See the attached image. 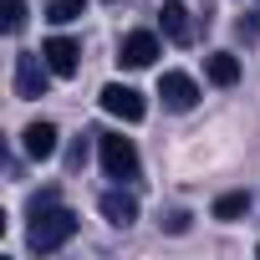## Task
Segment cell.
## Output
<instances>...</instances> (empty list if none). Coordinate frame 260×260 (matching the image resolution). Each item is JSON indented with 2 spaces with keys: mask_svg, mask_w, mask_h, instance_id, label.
<instances>
[{
  "mask_svg": "<svg viewBox=\"0 0 260 260\" xmlns=\"http://www.w3.org/2000/svg\"><path fill=\"white\" fill-rule=\"evenodd\" d=\"M97 209H102V219L117 224V230H127V224L138 219V199H133V194H122V189H107V194L97 199Z\"/></svg>",
  "mask_w": 260,
  "mask_h": 260,
  "instance_id": "obj_8",
  "label": "cell"
},
{
  "mask_svg": "<svg viewBox=\"0 0 260 260\" xmlns=\"http://www.w3.org/2000/svg\"><path fill=\"white\" fill-rule=\"evenodd\" d=\"M204 72H209V82H214V87H235V82H240V61H235L230 51L204 56Z\"/></svg>",
  "mask_w": 260,
  "mask_h": 260,
  "instance_id": "obj_11",
  "label": "cell"
},
{
  "mask_svg": "<svg viewBox=\"0 0 260 260\" xmlns=\"http://www.w3.org/2000/svg\"><path fill=\"white\" fill-rule=\"evenodd\" d=\"M158 97H164V107H169V112H189V107L199 102V87H194V77H184V72H164Z\"/></svg>",
  "mask_w": 260,
  "mask_h": 260,
  "instance_id": "obj_5",
  "label": "cell"
},
{
  "mask_svg": "<svg viewBox=\"0 0 260 260\" xmlns=\"http://www.w3.org/2000/svg\"><path fill=\"white\" fill-rule=\"evenodd\" d=\"M153 56H158V36L153 31H127L122 36V46H117V61L122 67H153Z\"/></svg>",
  "mask_w": 260,
  "mask_h": 260,
  "instance_id": "obj_6",
  "label": "cell"
},
{
  "mask_svg": "<svg viewBox=\"0 0 260 260\" xmlns=\"http://www.w3.org/2000/svg\"><path fill=\"white\" fill-rule=\"evenodd\" d=\"M31 219H36V224H31L26 245H31L36 255H51V250H61V245L77 235V214L61 209V204H51V209H41V214H31Z\"/></svg>",
  "mask_w": 260,
  "mask_h": 260,
  "instance_id": "obj_1",
  "label": "cell"
},
{
  "mask_svg": "<svg viewBox=\"0 0 260 260\" xmlns=\"http://www.w3.org/2000/svg\"><path fill=\"white\" fill-rule=\"evenodd\" d=\"M41 56H46V67H51L56 77H77V67H82V46H77L72 36H51V41L41 46Z\"/></svg>",
  "mask_w": 260,
  "mask_h": 260,
  "instance_id": "obj_7",
  "label": "cell"
},
{
  "mask_svg": "<svg viewBox=\"0 0 260 260\" xmlns=\"http://www.w3.org/2000/svg\"><path fill=\"white\" fill-rule=\"evenodd\" d=\"M164 230H174V235H184V230H189V214H184V209H174V214L164 219Z\"/></svg>",
  "mask_w": 260,
  "mask_h": 260,
  "instance_id": "obj_17",
  "label": "cell"
},
{
  "mask_svg": "<svg viewBox=\"0 0 260 260\" xmlns=\"http://www.w3.org/2000/svg\"><path fill=\"white\" fill-rule=\"evenodd\" d=\"M56 204V189H41V194H31V214H41V209H51Z\"/></svg>",
  "mask_w": 260,
  "mask_h": 260,
  "instance_id": "obj_15",
  "label": "cell"
},
{
  "mask_svg": "<svg viewBox=\"0 0 260 260\" xmlns=\"http://www.w3.org/2000/svg\"><path fill=\"white\" fill-rule=\"evenodd\" d=\"M240 36H250V41H255V36H260V11H250V16H245V21H240Z\"/></svg>",
  "mask_w": 260,
  "mask_h": 260,
  "instance_id": "obj_16",
  "label": "cell"
},
{
  "mask_svg": "<svg viewBox=\"0 0 260 260\" xmlns=\"http://www.w3.org/2000/svg\"><path fill=\"white\" fill-rule=\"evenodd\" d=\"M51 77H56V72L46 67L41 51H21V56H16V97H26V102H31V97H46V82H51Z\"/></svg>",
  "mask_w": 260,
  "mask_h": 260,
  "instance_id": "obj_3",
  "label": "cell"
},
{
  "mask_svg": "<svg viewBox=\"0 0 260 260\" xmlns=\"http://www.w3.org/2000/svg\"><path fill=\"white\" fill-rule=\"evenodd\" d=\"M87 11V0H51V6H46V21L51 26H67V21H77Z\"/></svg>",
  "mask_w": 260,
  "mask_h": 260,
  "instance_id": "obj_13",
  "label": "cell"
},
{
  "mask_svg": "<svg viewBox=\"0 0 260 260\" xmlns=\"http://www.w3.org/2000/svg\"><path fill=\"white\" fill-rule=\"evenodd\" d=\"M158 26H164V36H169L174 46H189V41H194V21H189V11L179 6V0H164Z\"/></svg>",
  "mask_w": 260,
  "mask_h": 260,
  "instance_id": "obj_9",
  "label": "cell"
},
{
  "mask_svg": "<svg viewBox=\"0 0 260 260\" xmlns=\"http://www.w3.org/2000/svg\"><path fill=\"white\" fill-rule=\"evenodd\" d=\"M56 122H31L26 133H21V148H26V158H51L56 153Z\"/></svg>",
  "mask_w": 260,
  "mask_h": 260,
  "instance_id": "obj_10",
  "label": "cell"
},
{
  "mask_svg": "<svg viewBox=\"0 0 260 260\" xmlns=\"http://www.w3.org/2000/svg\"><path fill=\"white\" fill-rule=\"evenodd\" d=\"M245 209H250V194H240V189H235V194H219V199H214V219H240Z\"/></svg>",
  "mask_w": 260,
  "mask_h": 260,
  "instance_id": "obj_12",
  "label": "cell"
},
{
  "mask_svg": "<svg viewBox=\"0 0 260 260\" xmlns=\"http://www.w3.org/2000/svg\"><path fill=\"white\" fill-rule=\"evenodd\" d=\"M0 26H6L11 36L26 26V6H21V0H0Z\"/></svg>",
  "mask_w": 260,
  "mask_h": 260,
  "instance_id": "obj_14",
  "label": "cell"
},
{
  "mask_svg": "<svg viewBox=\"0 0 260 260\" xmlns=\"http://www.w3.org/2000/svg\"><path fill=\"white\" fill-rule=\"evenodd\" d=\"M97 153H102V174L127 184V179H138V148L133 138H122V133H97Z\"/></svg>",
  "mask_w": 260,
  "mask_h": 260,
  "instance_id": "obj_2",
  "label": "cell"
},
{
  "mask_svg": "<svg viewBox=\"0 0 260 260\" xmlns=\"http://www.w3.org/2000/svg\"><path fill=\"white\" fill-rule=\"evenodd\" d=\"M102 107H107L112 117H122V122H143V112H148L143 92H138V87H122V82H107V87H102Z\"/></svg>",
  "mask_w": 260,
  "mask_h": 260,
  "instance_id": "obj_4",
  "label": "cell"
}]
</instances>
